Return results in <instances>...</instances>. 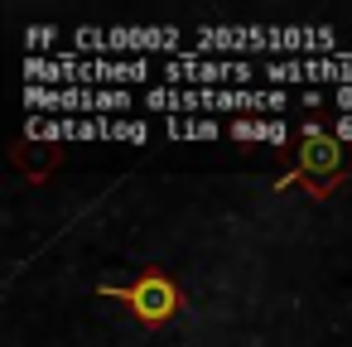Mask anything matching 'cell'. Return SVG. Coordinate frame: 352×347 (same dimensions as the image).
<instances>
[{
  "label": "cell",
  "mask_w": 352,
  "mask_h": 347,
  "mask_svg": "<svg viewBox=\"0 0 352 347\" xmlns=\"http://www.w3.org/2000/svg\"><path fill=\"white\" fill-rule=\"evenodd\" d=\"M164 135L169 140H222L227 126L212 116H164Z\"/></svg>",
  "instance_id": "6"
},
{
  "label": "cell",
  "mask_w": 352,
  "mask_h": 347,
  "mask_svg": "<svg viewBox=\"0 0 352 347\" xmlns=\"http://www.w3.org/2000/svg\"><path fill=\"white\" fill-rule=\"evenodd\" d=\"M73 39V58H107V30H92V25H82V30H73L68 34Z\"/></svg>",
  "instance_id": "8"
},
{
  "label": "cell",
  "mask_w": 352,
  "mask_h": 347,
  "mask_svg": "<svg viewBox=\"0 0 352 347\" xmlns=\"http://www.w3.org/2000/svg\"><path fill=\"white\" fill-rule=\"evenodd\" d=\"M270 30L265 25H203V30H193V54L198 58H251V54H265L270 58Z\"/></svg>",
  "instance_id": "4"
},
{
  "label": "cell",
  "mask_w": 352,
  "mask_h": 347,
  "mask_svg": "<svg viewBox=\"0 0 352 347\" xmlns=\"http://www.w3.org/2000/svg\"><path fill=\"white\" fill-rule=\"evenodd\" d=\"M164 87H251L256 63L251 58H198L193 49L184 58H164L160 63Z\"/></svg>",
  "instance_id": "2"
},
{
  "label": "cell",
  "mask_w": 352,
  "mask_h": 347,
  "mask_svg": "<svg viewBox=\"0 0 352 347\" xmlns=\"http://www.w3.org/2000/svg\"><path fill=\"white\" fill-rule=\"evenodd\" d=\"M333 140H352V116H338L333 121Z\"/></svg>",
  "instance_id": "12"
},
{
  "label": "cell",
  "mask_w": 352,
  "mask_h": 347,
  "mask_svg": "<svg viewBox=\"0 0 352 347\" xmlns=\"http://www.w3.org/2000/svg\"><path fill=\"white\" fill-rule=\"evenodd\" d=\"M347 54H352V30H347Z\"/></svg>",
  "instance_id": "14"
},
{
  "label": "cell",
  "mask_w": 352,
  "mask_h": 347,
  "mask_svg": "<svg viewBox=\"0 0 352 347\" xmlns=\"http://www.w3.org/2000/svg\"><path fill=\"white\" fill-rule=\"evenodd\" d=\"M131 87H30L25 82V111L39 116H116L131 111Z\"/></svg>",
  "instance_id": "1"
},
{
  "label": "cell",
  "mask_w": 352,
  "mask_h": 347,
  "mask_svg": "<svg viewBox=\"0 0 352 347\" xmlns=\"http://www.w3.org/2000/svg\"><path fill=\"white\" fill-rule=\"evenodd\" d=\"M184 58V34L174 25H116L107 30V58Z\"/></svg>",
  "instance_id": "3"
},
{
  "label": "cell",
  "mask_w": 352,
  "mask_h": 347,
  "mask_svg": "<svg viewBox=\"0 0 352 347\" xmlns=\"http://www.w3.org/2000/svg\"><path fill=\"white\" fill-rule=\"evenodd\" d=\"M58 39V30L54 25H30L25 30V49H30V58H44V49Z\"/></svg>",
  "instance_id": "10"
},
{
  "label": "cell",
  "mask_w": 352,
  "mask_h": 347,
  "mask_svg": "<svg viewBox=\"0 0 352 347\" xmlns=\"http://www.w3.org/2000/svg\"><path fill=\"white\" fill-rule=\"evenodd\" d=\"M328 97H333V107H338L342 116L352 111V87H338V92H328Z\"/></svg>",
  "instance_id": "11"
},
{
  "label": "cell",
  "mask_w": 352,
  "mask_h": 347,
  "mask_svg": "<svg viewBox=\"0 0 352 347\" xmlns=\"http://www.w3.org/2000/svg\"><path fill=\"white\" fill-rule=\"evenodd\" d=\"M299 107H323V92H318V87H304V92H299Z\"/></svg>",
  "instance_id": "13"
},
{
  "label": "cell",
  "mask_w": 352,
  "mask_h": 347,
  "mask_svg": "<svg viewBox=\"0 0 352 347\" xmlns=\"http://www.w3.org/2000/svg\"><path fill=\"white\" fill-rule=\"evenodd\" d=\"M232 140H251V145H285L289 126L270 121V116H236L232 121Z\"/></svg>",
  "instance_id": "5"
},
{
  "label": "cell",
  "mask_w": 352,
  "mask_h": 347,
  "mask_svg": "<svg viewBox=\"0 0 352 347\" xmlns=\"http://www.w3.org/2000/svg\"><path fill=\"white\" fill-rule=\"evenodd\" d=\"M304 164L333 169V164H338V140H314V145H304Z\"/></svg>",
  "instance_id": "9"
},
{
  "label": "cell",
  "mask_w": 352,
  "mask_h": 347,
  "mask_svg": "<svg viewBox=\"0 0 352 347\" xmlns=\"http://www.w3.org/2000/svg\"><path fill=\"white\" fill-rule=\"evenodd\" d=\"M261 78L270 82V87H294V82H309V68H304V58H265V68H261Z\"/></svg>",
  "instance_id": "7"
}]
</instances>
